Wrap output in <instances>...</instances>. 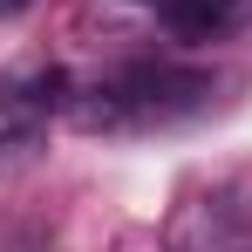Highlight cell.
<instances>
[{
    "mask_svg": "<svg viewBox=\"0 0 252 252\" xmlns=\"http://www.w3.org/2000/svg\"><path fill=\"white\" fill-rule=\"evenodd\" d=\"M157 14H164L170 34H191V41L232 28V0H157Z\"/></svg>",
    "mask_w": 252,
    "mask_h": 252,
    "instance_id": "cell-1",
    "label": "cell"
},
{
    "mask_svg": "<svg viewBox=\"0 0 252 252\" xmlns=\"http://www.w3.org/2000/svg\"><path fill=\"white\" fill-rule=\"evenodd\" d=\"M62 89H68L62 68H34V75H14L7 95H14V109H62Z\"/></svg>",
    "mask_w": 252,
    "mask_h": 252,
    "instance_id": "cell-2",
    "label": "cell"
}]
</instances>
